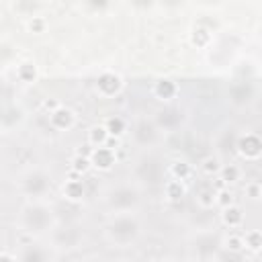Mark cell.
I'll return each mask as SVG.
<instances>
[{
  "mask_svg": "<svg viewBox=\"0 0 262 262\" xmlns=\"http://www.w3.org/2000/svg\"><path fill=\"white\" fill-rule=\"evenodd\" d=\"M143 233V221L137 213L111 215L102 225V235L113 248H131Z\"/></svg>",
  "mask_w": 262,
  "mask_h": 262,
  "instance_id": "cell-1",
  "label": "cell"
},
{
  "mask_svg": "<svg viewBox=\"0 0 262 262\" xmlns=\"http://www.w3.org/2000/svg\"><path fill=\"white\" fill-rule=\"evenodd\" d=\"M18 227L29 235H49L57 227L55 209L47 201H27L18 211Z\"/></svg>",
  "mask_w": 262,
  "mask_h": 262,
  "instance_id": "cell-2",
  "label": "cell"
},
{
  "mask_svg": "<svg viewBox=\"0 0 262 262\" xmlns=\"http://www.w3.org/2000/svg\"><path fill=\"white\" fill-rule=\"evenodd\" d=\"M141 205V186L131 182H119L113 184L104 192V207L111 211V215L117 213H135Z\"/></svg>",
  "mask_w": 262,
  "mask_h": 262,
  "instance_id": "cell-3",
  "label": "cell"
},
{
  "mask_svg": "<svg viewBox=\"0 0 262 262\" xmlns=\"http://www.w3.org/2000/svg\"><path fill=\"white\" fill-rule=\"evenodd\" d=\"M51 174L41 166L29 168L18 176V190L27 201H45L51 194Z\"/></svg>",
  "mask_w": 262,
  "mask_h": 262,
  "instance_id": "cell-4",
  "label": "cell"
},
{
  "mask_svg": "<svg viewBox=\"0 0 262 262\" xmlns=\"http://www.w3.org/2000/svg\"><path fill=\"white\" fill-rule=\"evenodd\" d=\"M166 166L164 162L154 156V154H143L139 156L135 162H133V168H131V176H133V182L139 184L141 188L143 186H158L166 180Z\"/></svg>",
  "mask_w": 262,
  "mask_h": 262,
  "instance_id": "cell-5",
  "label": "cell"
},
{
  "mask_svg": "<svg viewBox=\"0 0 262 262\" xmlns=\"http://www.w3.org/2000/svg\"><path fill=\"white\" fill-rule=\"evenodd\" d=\"M188 250L199 262H215L223 250V235L215 229H201L190 235Z\"/></svg>",
  "mask_w": 262,
  "mask_h": 262,
  "instance_id": "cell-6",
  "label": "cell"
},
{
  "mask_svg": "<svg viewBox=\"0 0 262 262\" xmlns=\"http://www.w3.org/2000/svg\"><path fill=\"white\" fill-rule=\"evenodd\" d=\"M86 239V233L80 225L76 223H66V225H59L49 233V246L53 252H59V254H70V252H76Z\"/></svg>",
  "mask_w": 262,
  "mask_h": 262,
  "instance_id": "cell-7",
  "label": "cell"
},
{
  "mask_svg": "<svg viewBox=\"0 0 262 262\" xmlns=\"http://www.w3.org/2000/svg\"><path fill=\"white\" fill-rule=\"evenodd\" d=\"M129 135H131V141H133L137 147L149 149V147H154V145L160 141V137H162L164 133L158 129L154 117H149V119H147V117H139V119H135V121L131 123Z\"/></svg>",
  "mask_w": 262,
  "mask_h": 262,
  "instance_id": "cell-8",
  "label": "cell"
},
{
  "mask_svg": "<svg viewBox=\"0 0 262 262\" xmlns=\"http://www.w3.org/2000/svg\"><path fill=\"white\" fill-rule=\"evenodd\" d=\"M154 121L162 133H176L184 125L186 115H184V108H180L176 104H164L162 108L156 111Z\"/></svg>",
  "mask_w": 262,
  "mask_h": 262,
  "instance_id": "cell-9",
  "label": "cell"
},
{
  "mask_svg": "<svg viewBox=\"0 0 262 262\" xmlns=\"http://www.w3.org/2000/svg\"><path fill=\"white\" fill-rule=\"evenodd\" d=\"M227 100L235 106V108H244L250 106L256 100V88L252 82L248 80H235L227 86Z\"/></svg>",
  "mask_w": 262,
  "mask_h": 262,
  "instance_id": "cell-10",
  "label": "cell"
},
{
  "mask_svg": "<svg viewBox=\"0 0 262 262\" xmlns=\"http://www.w3.org/2000/svg\"><path fill=\"white\" fill-rule=\"evenodd\" d=\"M14 254L18 262H51L53 258L51 246H45L41 242H25Z\"/></svg>",
  "mask_w": 262,
  "mask_h": 262,
  "instance_id": "cell-11",
  "label": "cell"
},
{
  "mask_svg": "<svg viewBox=\"0 0 262 262\" xmlns=\"http://www.w3.org/2000/svg\"><path fill=\"white\" fill-rule=\"evenodd\" d=\"M25 119H27V113L18 102H6L4 108H2V117H0L2 131L4 133H12V131L20 129Z\"/></svg>",
  "mask_w": 262,
  "mask_h": 262,
  "instance_id": "cell-12",
  "label": "cell"
},
{
  "mask_svg": "<svg viewBox=\"0 0 262 262\" xmlns=\"http://www.w3.org/2000/svg\"><path fill=\"white\" fill-rule=\"evenodd\" d=\"M237 154L244 158V160H258L262 156V137L258 133H239V139H237Z\"/></svg>",
  "mask_w": 262,
  "mask_h": 262,
  "instance_id": "cell-13",
  "label": "cell"
},
{
  "mask_svg": "<svg viewBox=\"0 0 262 262\" xmlns=\"http://www.w3.org/2000/svg\"><path fill=\"white\" fill-rule=\"evenodd\" d=\"M121 88H123V80L115 72H102L98 76V80H96V92L100 96H104V98L117 96L121 92Z\"/></svg>",
  "mask_w": 262,
  "mask_h": 262,
  "instance_id": "cell-14",
  "label": "cell"
},
{
  "mask_svg": "<svg viewBox=\"0 0 262 262\" xmlns=\"http://www.w3.org/2000/svg\"><path fill=\"white\" fill-rule=\"evenodd\" d=\"M49 123L57 131H70L76 125V113L68 106H55L49 113Z\"/></svg>",
  "mask_w": 262,
  "mask_h": 262,
  "instance_id": "cell-15",
  "label": "cell"
},
{
  "mask_svg": "<svg viewBox=\"0 0 262 262\" xmlns=\"http://www.w3.org/2000/svg\"><path fill=\"white\" fill-rule=\"evenodd\" d=\"M237 139H239V133L235 127H225L217 139H215V145L219 149V154H233L237 151Z\"/></svg>",
  "mask_w": 262,
  "mask_h": 262,
  "instance_id": "cell-16",
  "label": "cell"
},
{
  "mask_svg": "<svg viewBox=\"0 0 262 262\" xmlns=\"http://www.w3.org/2000/svg\"><path fill=\"white\" fill-rule=\"evenodd\" d=\"M176 94H178V86L172 80H158L154 84V96L158 100L166 102V104H172V100L176 98Z\"/></svg>",
  "mask_w": 262,
  "mask_h": 262,
  "instance_id": "cell-17",
  "label": "cell"
},
{
  "mask_svg": "<svg viewBox=\"0 0 262 262\" xmlns=\"http://www.w3.org/2000/svg\"><path fill=\"white\" fill-rule=\"evenodd\" d=\"M96 168H100V170H108L113 164H115V154H113V149L111 147H96V151H94V156H92V160H90Z\"/></svg>",
  "mask_w": 262,
  "mask_h": 262,
  "instance_id": "cell-18",
  "label": "cell"
},
{
  "mask_svg": "<svg viewBox=\"0 0 262 262\" xmlns=\"http://www.w3.org/2000/svg\"><path fill=\"white\" fill-rule=\"evenodd\" d=\"M244 221V215H242V209L239 207H225L223 209V223L229 225V227H239Z\"/></svg>",
  "mask_w": 262,
  "mask_h": 262,
  "instance_id": "cell-19",
  "label": "cell"
},
{
  "mask_svg": "<svg viewBox=\"0 0 262 262\" xmlns=\"http://www.w3.org/2000/svg\"><path fill=\"white\" fill-rule=\"evenodd\" d=\"M63 194L72 201H80L84 196V184L82 180H70L66 186H63Z\"/></svg>",
  "mask_w": 262,
  "mask_h": 262,
  "instance_id": "cell-20",
  "label": "cell"
},
{
  "mask_svg": "<svg viewBox=\"0 0 262 262\" xmlns=\"http://www.w3.org/2000/svg\"><path fill=\"white\" fill-rule=\"evenodd\" d=\"M196 201H199V205H203V207H215V205H217V190L211 188V186H207V188H203V190L199 192Z\"/></svg>",
  "mask_w": 262,
  "mask_h": 262,
  "instance_id": "cell-21",
  "label": "cell"
},
{
  "mask_svg": "<svg viewBox=\"0 0 262 262\" xmlns=\"http://www.w3.org/2000/svg\"><path fill=\"white\" fill-rule=\"evenodd\" d=\"M219 176H221V180H223V182H237V180H239V168H237V166H233V164L221 166Z\"/></svg>",
  "mask_w": 262,
  "mask_h": 262,
  "instance_id": "cell-22",
  "label": "cell"
},
{
  "mask_svg": "<svg viewBox=\"0 0 262 262\" xmlns=\"http://www.w3.org/2000/svg\"><path fill=\"white\" fill-rule=\"evenodd\" d=\"M244 246L246 248H250V250H254V252H258L260 248H262V233L260 231H248L246 235H244Z\"/></svg>",
  "mask_w": 262,
  "mask_h": 262,
  "instance_id": "cell-23",
  "label": "cell"
},
{
  "mask_svg": "<svg viewBox=\"0 0 262 262\" xmlns=\"http://www.w3.org/2000/svg\"><path fill=\"white\" fill-rule=\"evenodd\" d=\"M104 129L108 131V135H123V133L127 131V123H125L123 119H119V117H115V119H111V121H106V125H104Z\"/></svg>",
  "mask_w": 262,
  "mask_h": 262,
  "instance_id": "cell-24",
  "label": "cell"
},
{
  "mask_svg": "<svg viewBox=\"0 0 262 262\" xmlns=\"http://www.w3.org/2000/svg\"><path fill=\"white\" fill-rule=\"evenodd\" d=\"M106 137H108V131L104 129V125H102V127H94V129L90 131V141L94 143V147H104Z\"/></svg>",
  "mask_w": 262,
  "mask_h": 262,
  "instance_id": "cell-25",
  "label": "cell"
},
{
  "mask_svg": "<svg viewBox=\"0 0 262 262\" xmlns=\"http://www.w3.org/2000/svg\"><path fill=\"white\" fill-rule=\"evenodd\" d=\"M16 76L20 82H33L35 80V68L33 63H20L16 70Z\"/></svg>",
  "mask_w": 262,
  "mask_h": 262,
  "instance_id": "cell-26",
  "label": "cell"
},
{
  "mask_svg": "<svg viewBox=\"0 0 262 262\" xmlns=\"http://www.w3.org/2000/svg\"><path fill=\"white\" fill-rule=\"evenodd\" d=\"M166 190H168V196L170 199H178L184 194V186L180 184V180H166Z\"/></svg>",
  "mask_w": 262,
  "mask_h": 262,
  "instance_id": "cell-27",
  "label": "cell"
},
{
  "mask_svg": "<svg viewBox=\"0 0 262 262\" xmlns=\"http://www.w3.org/2000/svg\"><path fill=\"white\" fill-rule=\"evenodd\" d=\"M0 262H18V260H16V254H10V252H2V256H0Z\"/></svg>",
  "mask_w": 262,
  "mask_h": 262,
  "instance_id": "cell-28",
  "label": "cell"
},
{
  "mask_svg": "<svg viewBox=\"0 0 262 262\" xmlns=\"http://www.w3.org/2000/svg\"><path fill=\"white\" fill-rule=\"evenodd\" d=\"M80 262H104L100 256H86V258H82Z\"/></svg>",
  "mask_w": 262,
  "mask_h": 262,
  "instance_id": "cell-29",
  "label": "cell"
},
{
  "mask_svg": "<svg viewBox=\"0 0 262 262\" xmlns=\"http://www.w3.org/2000/svg\"><path fill=\"white\" fill-rule=\"evenodd\" d=\"M158 262H174V260H158Z\"/></svg>",
  "mask_w": 262,
  "mask_h": 262,
  "instance_id": "cell-30",
  "label": "cell"
},
{
  "mask_svg": "<svg viewBox=\"0 0 262 262\" xmlns=\"http://www.w3.org/2000/svg\"><path fill=\"white\" fill-rule=\"evenodd\" d=\"M258 35H260V39H262V27H260V33H258Z\"/></svg>",
  "mask_w": 262,
  "mask_h": 262,
  "instance_id": "cell-31",
  "label": "cell"
},
{
  "mask_svg": "<svg viewBox=\"0 0 262 262\" xmlns=\"http://www.w3.org/2000/svg\"><path fill=\"white\" fill-rule=\"evenodd\" d=\"M119 262H129V260H119Z\"/></svg>",
  "mask_w": 262,
  "mask_h": 262,
  "instance_id": "cell-32",
  "label": "cell"
},
{
  "mask_svg": "<svg viewBox=\"0 0 262 262\" xmlns=\"http://www.w3.org/2000/svg\"><path fill=\"white\" fill-rule=\"evenodd\" d=\"M254 262H262V260H254Z\"/></svg>",
  "mask_w": 262,
  "mask_h": 262,
  "instance_id": "cell-33",
  "label": "cell"
}]
</instances>
